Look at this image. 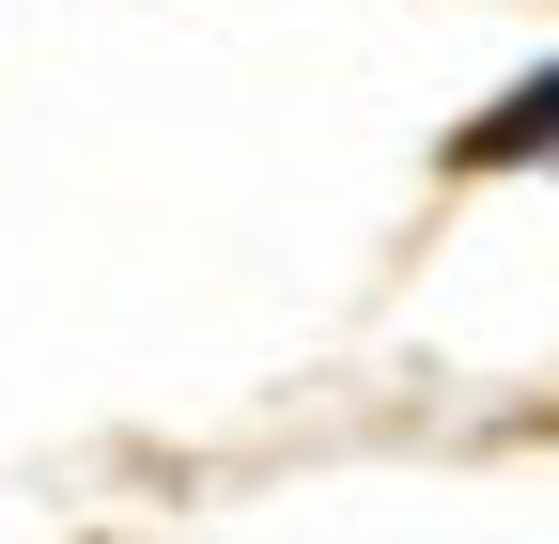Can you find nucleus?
Returning a JSON list of instances; mask_svg holds the SVG:
<instances>
[{
    "instance_id": "obj_1",
    "label": "nucleus",
    "mask_w": 559,
    "mask_h": 544,
    "mask_svg": "<svg viewBox=\"0 0 559 544\" xmlns=\"http://www.w3.org/2000/svg\"><path fill=\"white\" fill-rule=\"evenodd\" d=\"M544 141H559V79H528V94H498V109H481L466 141H451V172H528Z\"/></svg>"
}]
</instances>
